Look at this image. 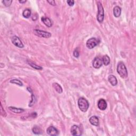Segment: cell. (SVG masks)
<instances>
[{
    "mask_svg": "<svg viewBox=\"0 0 136 136\" xmlns=\"http://www.w3.org/2000/svg\"><path fill=\"white\" fill-rule=\"evenodd\" d=\"M27 62L29 64V65H30L32 68H34V69H36V70H42L43 69V67L37 66L36 64L34 63L33 62L29 60H27Z\"/></svg>",
    "mask_w": 136,
    "mask_h": 136,
    "instance_id": "cell-18",
    "label": "cell"
},
{
    "mask_svg": "<svg viewBox=\"0 0 136 136\" xmlns=\"http://www.w3.org/2000/svg\"><path fill=\"white\" fill-rule=\"evenodd\" d=\"M78 104L79 108L82 112H86L88 110L89 104L88 101L86 98L84 97H80L78 99Z\"/></svg>",
    "mask_w": 136,
    "mask_h": 136,
    "instance_id": "cell-2",
    "label": "cell"
},
{
    "mask_svg": "<svg viewBox=\"0 0 136 136\" xmlns=\"http://www.w3.org/2000/svg\"><path fill=\"white\" fill-rule=\"evenodd\" d=\"M108 80L110 83L113 86H115L117 84V80L116 78L114 75H110L108 77Z\"/></svg>",
    "mask_w": 136,
    "mask_h": 136,
    "instance_id": "cell-13",
    "label": "cell"
},
{
    "mask_svg": "<svg viewBox=\"0 0 136 136\" xmlns=\"http://www.w3.org/2000/svg\"><path fill=\"white\" fill-rule=\"evenodd\" d=\"M98 6V13L97 15V20L99 23L103 22L104 18V11L103 6L102 3L100 2H97Z\"/></svg>",
    "mask_w": 136,
    "mask_h": 136,
    "instance_id": "cell-3",
    "label": "cell"
},
{
    "mask_svg": "<svg viewBox=\"0 0 136 136\" xmlns=\"http://www.w3.org/2000/svg\"><path fill=\"white\" fill-rule=\"evenodd\" d=\"M27 90L29 91V92H30L31 94V101L30 102V103L29 104V107H32L34 105V104L36 102V98H35V96L33 94V91H32V90H31L30 87H28Z\"/></svg>",
    "mask_w": 136,
    "mask_h": 136,
    "instance_id": "cell-15",
    "label": "cell"
},
{
    "mask_svg": "<svg viewBox=\"0 0 136 136\" xmlns=\"http://www.w3.org/2000/svg\"><path fill=\"white\" fill-rule=\"evenodd\" d=\"M19 3H21V4H23V3H26L27 2V1H26V0H23V1H22V0L20 1H20H19Z\"/></svg>",
    "mask_w": 136,
    "mask_h": 136,
    "instance_id": "cell-27",
    "label": "cell"
},
{
    "mask_svg": "<svg viewBox=\"0 0 136 136\" xmlns=\"http://www.w3.org/2000/svg\"><path fill=\"white\" fill-rule=\"evenodd\" d=\"M32 131H33V132L35 134V135H41L43 133L42 130H41V129L38 127V126H35L33 127V129H32Z\"/></svg>",
    "mask_w": 136,
    "mask_h": 136,
    "instance_id": "cell-20",
    "label": "cell"
},
{
    "mask_svg": "<svg viewBox=\"0 0 136 136\" xmlns=\"http://www.w3.org/2000/svg\"><path fill=\"white\" fill-rule=\"evenodd\" d=\"M9 109L10 111H11L12 112H13L14 113H21L24 111V110L23 109L17 108V107H13V106L9 107Z\"/></svg>",
    "mask_w": 136,
    "mask_h": 136,
    "instance_id": "cell-16",
    "label": "cell"
},
{
    "mask_svg": "<svg viewBox=\"0 0 136 136\" xmlns=\"http://www.w3.org/2000/svg\"><path fill=\"white\" fill-rule=\"evenodd\" d=\"M41 20L42 21V22L47 27H51L52 26V24H53L52 21L51 19L45 17H42Z\"/></svg>",
    "mask_w": 136,
    "mask_h": 136,
    "instance_id": "cell-11",
    "label": "cell"
},
{
    "mask_svg": "<svg viewBox=\"0 0 136 136\" xmlns=\"http://www.w3.org/2000/svg\"><path fill=\"white\" fill-rule=\"evenodd\" d=\"M47 2L48 3H49V4H51L52 5H56V3L55 2V1H54V0H48V1H47Z\"/></svg>",
    "mask_w": 136,
    "mask_h": 136,
    "instance_id": "cell-26",
    "label": "cell"
},
{
    "mask_svg": "<svg viewBox=\"0 0 136 136\" xmlns=\"http://www.w3.org/2000/svg\"><path fill=\"white\" fill-rule=\"evenodd\" d=\"M34 33L35 35L39 37H42V38H48L49 37H51L52 36L51 34L49 33V32L45 31L39 29H34Z\"/></svg>",
    "mask_w": 136,
    "mask_h": 136,
    "instance_id": "cell-5",
    "label": "cell"
},
{
    "mask_svg": "<svg viewBox=\"0 0 136 136\" xmlns=\"http://www.w3.org/2000/svg\"><path fill=\"white\" fill-rule=\"evenodd\" d=\"M102 59L99 57H96L92 61V66L95 69H99L103 65Z\"/></svg>",
    "mask_w": 136,
    "mask_h": 136,
    "instance_id": "cell-7",
    "label": "cell"
},
{
    "mask_svg": "<svg viewBox=\"0 0 136 136\" xmlns=\"http://www.w3.org/2000/svg\"><path fill=\"white\" fill-rule=\"evenodd\" d=\"M67 3L69 6H72L74 4V1L73 0H68L67 1Z\"/></svg>",
    "mask_w": 136,
    "mask_h": 136,
    "instance_id": "cell-25",
    "label": "cell"
},
{
    "mask_svg": "<svg viewBox=\"0 0 136 136\" xmlns=\"http://www.w3.org/2000/svg\"><path fill=\"white\" fill-rule=\"evenodd\" d=\"M10 82L11 83L18 85L20 86H23V84L22 82H21L20 80H19L18 79H15L11 80Z\"/></svg>",
    "mask_w": 136,
    "mask_h": 136,
    "instance_id": "cell-22",
    "label": "cell"
},
{
    "mask_svg": "<svg viewBox=\"0 0 136 136\" xmlns=\"http://www.w3.org/2000/svg\"><path fill=\"white\" fill-rule=\"evenodd\" d=\"M114 16L116 18L119 17L121 14V8L119 6H116L113 9Z\"/></svg>",
    "mask_w": 136,
    "mask_h": 136,
    "instance_id": "cell-14",
    "label": "cell"
},
{
    "mask_svg": "<svg viewBox=\"0 0 136 136\" xmlns=\"http://www.w3.org/2000/svg\"><path fill=\"white\" fill-rule=\"evenodd\" d=\"M117 72L122 78H126L128 77V71L127 68L122 62H120L117 64Z\"/></svg>",
    "mask_w": 136,
    "mask_h": 136,
    "instance_id": "cell-1",
    "label": "cell"
},
{
    "mask_svg": "<svg viewBox=\"0 0 136 136\" xmlns=\"http://www.w3.org/2000/svg\"><path fill=\"white\" fill-rule=\"evenodd\" d=\"M71 134L74 136H79L81 135L80 128L76 125H74L71 128Z\"/></svg>",
    "mask_w": 136,
    "mask_h": 136,
    "instance_id": "cell-8",
    "label": "cell"
},
{
    "mask_svg": "<svg viewBox=\"0 0 136 136\" xmlns=\"http://www.w3.org/2000/svg\"><path fill=\"white\" fill-rule=\"evenodd\" d=\"M23 16L25 18H29L31 16V10L29 9H25L23 11Z\"/></svg>",
    "mask_w": 136,
    "mask_h": 136,
    "instance_id": "cell-21",
    "label": "cell"
},
{
    "mask_svg": "<svg viewBox=\"0 0 136 136\" xmlns=\"http://www.w3.org/2000/svg\"><path fill=\"white\" fill-rule=\"evenodd\" d=\"M89 122L91 124L94 126H98L99 124V119L96 116H92L89 119Z\"/></svg>",
    "mask_w": 136,
    "mask_h": 136,
    "instance_id": "cell-12",
    "label": "cell"
},
{
    "mask_svg": "<svg viewBox=\"0 0 136 136\" xmlns=\"http://www.w3.org/2000/svg\"><path fill=\"white\" fill-rule=\"evenodd\" d=\"M79 55H80L78 49H76L73 51V56L75 57V58H78L79 57Z\"/></svg>",
    "mask_w": 136,
    "mask_h": 136,
    "instance_id": "cell-24",
    "label": "cell"
},
{
    "mask_svg": "<svg viewBox=\"0 0 136 136\" xmlns=\"http://www.w3.org/2000/svg\"><path fill=\"white\" fill-rule=\"evenodd\" d=\"M98 107L101 110H105L107 108V103L105 99H100L98 102Z\"/></svg>",
    "mask_w": 136,
    "mask_h": 136,
    "instance_id": "cell-10",
    "label": "cell"
},
{
    "mask_svg": "<svg viewBox=\"0 0 136 136\" xmlns=\"http://www.w3.org/2000/svg\"><path fill=\"white\" fill-rule=\"evenodd\" d=\"M12 42L14 45L18 47L23 48L24 47L22 41L20 40V39L18 37L16 36H13L12 38Z\"/></svg>",
    "mask_w": 136,
    "mask_h": 136,
    "instance_id": "cell-6",
    "label": "cell"
},
{
    "mask_svg": "<svg viewBox=\"0 0 136 136\" xmlns=\"http://www.w3.org/2000/svg\"><path fill=\"white\" fill-rule=\"evenodd\" d=\"M12 2V0H3V1H2V3L6 7L10 6Z\"/></svg>",
    "mask_w": 136,
    "mask_h": 136,
    "instance_id": "cell-23",
    "label": "cell"
},
{
    "mask_svg": "<svg viewBox=\"0 0 136 136\" xmlns=\"http://www.w3.org/2000/svg\"><path fill=\"white\" fill-rule=\"evenodd\" d=\"M100 41L98 39L92 37L89 39L86 43V46L89 49L94 48L99 43Z\"/></svg>",
    "mask_w": 136,
    "mask_h": 136,
    "instance_id": "cell-4",
    "label": "cell"
},
{
    "mask_svg": "<svg viewBox=\"0 0 136 136\" xmlns=\"http://www.w3.org/2000/svg\"><path fill=\"white\" fill-rule=\"evenodd\" d=\"M46 132H47V134L49 135V136H58L59 135V131L56 128H55L53 126L49 127L47 129V130H46Z\"/></svg>",
    "mask_w": 136,
    "mask_h": 136,
    "instance_id": "cell-9",
    "label": "cell"
},
{
    "mask_svg": "<svg viewBox=\"0 0 136 136\" xmlns=\"http://www.w3.org/2000/svg\"><path fill=\"white\" fill-rule=\"evenodd\" d=\"M53 87L54 88L55 90L59 94H61L63 92V89L61 86L56 83H54L53 84Z\"/></svg>",
    "mask_w": 136,
    "mask_h": 136,
    "instance_id": "cell-17",
    "label": "cell"
},
{
    "mask_svg": "<svg viewBox=\"0 0 136 136\" xmlns=\"http://www.w3.org/2000/svg\"><path fill=\"white\" fill-rule=\"evenodd\" d=\"M103 63L104 64L105 66H108L110 63V57L107 55H104L102 59Z\"/></svg>",
    "mask_w": 136,
    "mask_h": 136,
    "instance_id": "cell-19",
    "label": "cell"
}]
</instances>
